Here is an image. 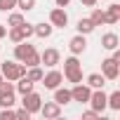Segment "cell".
<instances>
[{
	"mask_svg": "<svg viewBox=\"0 0 120 120\" xmlns=\"http://www.w3.org/2000/svg\"><path fill=\"white\" fill-rule=\"evenodd\" d=\"M0 73H3V78L5 80H19L21 75H26V66L24 64H19V61H14V59H5L3 64H0Z\"/></svg>",
	"mask_w": 120,
	"mask_h": 120,
	"instance_id": "1",
	"label": "cell"
},
{
	"mask_svg": "<svg viewBox=\"0 0 120 120\" xmlns=\"http://www.w3.org/2000/svg\"><path fill=\"white\" fill-rule=\"evenodd\" d=\"M38 49H35V45H31L28 40H21V42H14V61H19V64H24L26 66V61L35 54Z\"/></svg>",
	"mask_w": 120,
	"mask_h": 120,
	"instance_id": "2",
	"label": "cell"
},
{
	"mask_svg": "<svg viewBox=\"0 0 120 120\" xmlns=\"http://www.w3.org/2000/svg\"><path fill=\"white\" fill-rule=\"evenodd\" d=\"M31 35H33V24H28V21H24L21 26H10V31H7V38H10L12 42L28 40Z\"/></svg>",
	"mask_w": 120,
	"mask_h": 120,
	"instance_id": "3",
	"label": "cell"
},
{
	"mask_svg": "<svg viewBox=\"0 0 120 120\" xmlns=\"http://www.w3.org/2000/svg\"><path fill=\"white\" fill-rule=\"evenodd\" d=\"M101 75H104L106 80H118V78H120V64L115 61L113 56H108V59L101 61Z\"/></svg>",
	"mask_w": 120,
	"mask_h": 120,
	"instance_id": "4",
	"label": "cell"
},
{
	"mask_svg": "<svg viewBox=\"0 0 120 120\" xmlns=\"http://www.w3.org/2000/svg\"><path fill=\"white\" fill-rule=\"evenodd\" d=\"M21 106L33 115V113H38V111H40V106H42V97L33 90V92H28V94H24V97H21Z\"/></svg>",
	"mask_w": 120,
	"mask_h": 120,
	"instance_id": "5",
	"label": "cell"
},
{
	"mask_svg": "<svg viewBox=\"0 0 120 120\" xmlns=\"http://www.w3.org/2000/svg\"><path fill=\"white\" fill-rule=\"evenodd\" d=\"M90 106H92V111H97L99 115L106 111V92H104V87H99V90H92V94H90V101H87Z\"/></svg>",
	"mask_w": 120,
	"mask_h": 120,
	"instance_id": "6",
	"label": "cell"
},
{
	"mask_svg": "<svg viewBox=\"0 0 120 120\" xmlns=\"http://www.w3.org/2000/svg\"><path fill=\"white\" fill-rule=\"evenodd\" d=\"M40 64H45L47 68H54L61 64V54H59L56 47H47L45 52H40Z\"/></svg>",
	"mask_w": 120,
	"mask_h": 120,
	"instance_id": "7",
	"label": "cell"
},
{
	"mask_svg": "<svg viewBox=\"0 0 120 120\" xmlns=\"http://www.w3.org/2000/svg\"><path fill=\"white\" fill-rule=\"evenodd\" d=\"M90 94H92V87H87L85 82H75V85L71 87V99H73V101L87 104V101H90Z\"/></svg>",
	"mask_w": 120,
	"mask_h": 120,
	"instance_id": "8",
	"label": "cell"
},
{
	"mask_svg": "<svg viewBox=\"0 0 120 120\" xmlns=\"http://www.w3.org/2000/svg\"><path fill=\"white\" fill-rule=\"evenodd\" d=\"M49 24H52L54 28H66V26H68V14H66V10H64V7L49 10Z\"/></svg>",
	"mask_w": 120,
	"mask_h": 120,
	"instance_id": "9",
	"label": "cell"
},
{
	"mask_svg": "<svg viewBox=\"0 0 120 120\" xmlns=\"http://www.w3.org/2000/svg\"><path fill=\"white\" fill-rule=\"evenodd\" d=\"M40 82L45 85V90H54V87H59V85L64 82V73H61V71H56V66H54L49 73H45V75H42V80H40Z\"/></svg>",
	"mask_w": 120,
	"mask_h": 120,
	"instance_id": "10",
	"label": "cell"
},
{
	"mask_svg": "<svg viewBox=\"0 0 120 120\" xmlns=\"http://www.w3.org/2000/svg\"><path fill=\"white\" fill-rule=\"evenodd\" d=\"M45 120H56L59 115H61V106H59L56 101H45L42 106H40V111H38Z\"/></svg>",
	"mask_w": 120,
	"mask_h": 120,
	"instance_id": "11",
	"label": "cell"
},
{
	"mask_svg": "<svg viewBox=\"0 0 120 120\" xmlns=\"http://www.w3.org/2000/svg\"><path fill=\"white\" fill-rule=\"evenodd\" d=\"M68 49H71V54H75V56H80L85 49H87V38L82 35V33H78V35H73L71 40H68Z\"/></svg>",
	"mask_w": 120,
	"mask_h": 120,
	"instance_id": "12",
	"label": "cell"
},
{
	"mask_svg": "<svg viewBox=\"0 0 120 120\" xmlns=\"http://www.w3.org/2000/svg\"><path fill=\"white\" fill-rule=\"evenodd\" d=\"M101 47H104V49H108V52L118 49V47H120V38H118V33H113V31L104 33V35H101Z\"/></svg>",
	"mask_w": 120,
	"mask_h": 120,
	"instance_id": "13",
	"label": "cell"
},
{
	"mask_svg": "<svg viewBox=\"0 0 120 120\" xmlns=\"http://www.w3.org/2000/svg\"><path fill=\"white\" fill-rule=\"evenodd\" d=\"M33 87H35V82H33V80H28L26 75H21L19 80H14V92H19L21 97H24V94H28V92H33Z\"/></svg>",
	"mask_w": 120,
	"mask_h": 120,
	"instance_id": "14",
	"label": "cell"
},
{
	"mask_svg": "<svg viewBox=\"0 0 120 120\" xmlns=\"http://www.w3.org/2000/svg\"><path fill=\"white\" fill-rule=\"evenodd\" d=\"M52 92H54V101H56L59 106H66V104L73 101V99H71V90H66V87H61V85L54 87Z\"/></svg>",
	"mask_w": 120,
	"mask_h": 120,
	"instance_id": "15",
	"label": "cell"
},
{
	"mask_svg": "<svg viewBox=\"0 0 120 120\" xmlns=\"http://www.w3.org/2000/svg\"><path fill=\"white\" fill-rule=\"evenodd\" d=\"M104 12H106V24H108V26H113V24L120 21V5H118V3H111Z\"/></svg>",
	"mask_w": 120,
	"mask_h": 120,
	"instance_id": "16",
	"label": "cell"
},
{
	"mask_svg": "<svg viewBox=\"0 0 120 120\" xmlns=\"http://www.w3.org/2000/svg\"><path fill=\"white\" fill-rule=\"evenodd\" d=\"M52 33H54V26H52L49 21H47V24H45V21L33 24V35H38V38H49Z\"/></svg>",
	"mask_w": 120,
	"mask_h": 120,
	"instance_id": "17",
	"label": "cell"
},
{
	"mask_svg": "<svg viewBox=\"0 0 120 120\" xmlns=\"http://www.w3.org/2000/svg\"><path fill=\"white\" fill-rule=\"evenodd\" d=\"M85 85H87V87H92V90H99V87H104V85H106V78H104L101 73H90V75L85 78Z\"/></svg>",
	"mask_w": 120,
	"mask_h": 120,
	"instance_id": "18",
	"label": "cell"
},
{
	"mask_svg": "<svg viewBox=\"0 0 120 120\" xmlns=\"http://www.w3.org/2000/svg\"><path fill=\"white\" fill-rule=\"evenodd\" d=\"M106 108H111V111H120V90L106 94Z\"/></svg>",
	"mask_w": 120,
	"mask_h": 120,
	"instance_id": "19",
	"label": "cell"
},
{
	"mask_svg": "<svg viewBox=\"0 0 120 120\" xmlns=\"http://www.w3.org/2000/svg\"><path fill=\"white\" fill-rule=\"evenodd\" d=\"M78 68H80V61H78L75 54H71L68 59H64V75H66V73H73V71H78Z\"/></svg>",
	"mask_w": 120,
	"mask_h": 120,
	"instance_id": "20",
	"label": "cell"
},
{
	"mask_svg": "<svg viewBox=\"0 0 120 120\" xmlns=\"http://www.w3.org/2000/svg\"><path fill=\"white\" fill-rule=\"evenodd\" d=\"M90 21H92L94 26H101V24H106V12H104V10H99V7H92Z\"/></svg>",
	"mask_w": 120,
	"mask_h": 120,
	"instance_id": "21",
	"label": "cell"
},
{
	"mask_svg": "<svg viewBox=\"0 0 120 120\" xmlns=\"http://www.w3.org/2000/svg\"><path fill=\"white\" fill-rule=\"evenodd\" d=\"M75 28H78V33H82V35H90V33H92V31L97 28V26H94V24L90 21V17H87V19L82 17V19L78 21V26H75Z\"/></svg>",
	"mask_w": 120,
	"mask_h": 120,
	"instance_id": "22",
	"label": "cell"
},
{
	"mask_svg": "<svg viewBox=\"0 0 120 120\" xmlns=\"http://www.w3.org/2000/svg\"><path fill=\"white\" fill-rule=\"evenodd\" d=\"M42 75H45V71H42L40 66H28V68H26V78L33 80V82H40Z\"/></svg>",
	"mask_w": 120,
	"mask_h": 120,
	"instance_id": "23",
	"label": "cell"
},
{
	"mask_svg": "<svg viewBox=\"0 0 120 120\" xmlns=\"http://www.w3.org/2000/svg\"><path fill=\"white\" fill-rule=\"evenodd\" d=\"M14 94H17V92H5V94H0V106H3V108H10V106H14V104H17Z\"/></svg>",
	"mask_w": 120,
	"mask_h": 120,
	"instance_id": "24",
	"label": "cell"
},
{
	"mask_svg": "<svg viewBox=\"0 0 120 120\" xmlns=\"http://www.w3.org/2000/svg\"><path fill=\"white\" fill-rule=\"evenodd\" d=\"M24 21H26L24 12H12V14L7 17V26H21Z\"/></svg>",
	"mask_w": 120,
	"mask_h": 120,
	"instance_id": "25",
	"label": "cell"
},
{
	"mask_svg": "<svg viewBox=\"0 0 120 120\" xmlns=\"http://www.w3.org/2000/svg\"><path fill=\"white\" fill-rule=\"evenodd\" d=\"M17 7H19V12H31V10H35V0H17Z\"/></svg>",
	"mask_w": 120,
	"mask_h": 120,
	"instance_id": "26",
	"label": "cell"
},
{
	"mask_svg": "<svg viewBox=\"0 0 120 120\" xmlns=\"http://www.w3.org/2000/svg\"><path fill=\"white\" fill-rule=\"evenodd\" d=\"M64 78H66L68 82H73V85H75V82H82V68H78V71H73V73H66Z\"/></svg>",
	"mask_w": 120,
	"mask_h": 120,
	"instance_id": "27",
	"label": "cell"
},
{
	"mask_svg": "<svg viewBox=\"0 0 120 120\" xmlns=\"http://www.w3.org/2000/svg\"><path fill=\"white\" fill-rule=\"evenodd\" d=\"M17 7V0H0V12H12Z\"/></svg>",
	"mask_w": 120,
	"mask_h": 120,
	"instance_id": "28",
	"label": "cell"
},
{
	"mask_svg": "<svg viewBox=\"0 0 120 120\" xmlns=\"http://www.w3.org/2000/svg\"><path fill=\"white\" fill-rule=\"evenodd\" d=\"M10 118H17V113H14V108H12V106L0 111V120H10Z\"/></svg>",
	"mask_w": 120,
	"mask_h": 120,
	"instance_id": "29",
	"label": "cell"
},
{
	"mask_svg": "<svg viewBox=\"0 0 120 120\" xmlns=\"http://www.w3.org/2000/svg\"><path fill=\"white\" fill-rule=\"evenodd\" d=\"M99 118H101V115H99V113H97V111H92V108H90V111H85V113H82V120H99Z\"/></svg>",
	"mask_w": 120,
	"mask_h": 120,
	"instance_id": "30",
	"label": "cell"
},
{
	"mask_svg": "<svg viewBox=\"0 0 120 120\" xmlns=\"http://www.w3.org/2000/svg\"><path fill=\"white\" fill-rule=\"evenodd\" d=\"M14 113H17V118H19V120H28V118H31V113H28L24 106H21L19 111H14Z\"/></svg>",
	"mask_w": 120,
	"mask_h": 120,
	"instance_id": "31",
	"label": "cell"
},
{
	"mask_svg": "<svg viewBox=\"0 0 120 120\" xmlns=\"http://www.w3.org/2000/svg\"><path fill=\"white\" fill-rule=\"evenodd\" d=\"M80 3H82V5H85V7H94V5H97V3H99V0H80Z\"/></svg>",
	"mask_w": 120,
	"mask_h": 120,
	"instance_id": "32",
	"label": "cell"
},
{
	"mask_svg": "<svg viewBox=\"0 0 120 120\" xmlns=\"http://www.w3.org/2000/svg\"><path fill=\"white\" fill-rule=\"evenodd\" d=\"M54 3H56V7H68L71 0H54Z\"/></svg>",
	"mask_w": 120,
	"mask_h": 120,
	"instance_id": "33",
	"label": "cell"
},
{
	"mask_svg": "<svg viewBox=\"0 0 120 120\" xmlns=\"http://www.w3.org/2000/svg\"><path fill=\"white\" fill-rule=\"evenodd\" d=\"M5 35H7V28H5V26H3V24H0V40H3V38H5Z\"/></svg>",
	"mask_w": 120,
	"mask_h": 120,
	"instance_id": "34",
	"label": "cell"
},
{
	"mask_svg": "<svg viewBox=\"0 0 120 120\" xmlns=\"http://www.w3.org/2000/svg\"><path fill=\"white\" fill-rule=\"evenodd\" d=\"M3 80H5V78H3V73H0V82H3Z\"/></svg>",
	"mask_w": 120,
	"mask_h": 120,
	"instance_id": "35",
	"label": "cell"
}]
</instances>
